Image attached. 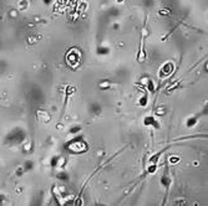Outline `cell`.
Masks as SVG:
<instances>
[{"mask_svg": "<svg viewBox=\"0 0 208 206\" xmlns=\"http://www.w3.org/2000/svg\"><path fill=\"white\" fill-rule=\"evenodd\" d=\"M44 3L46 4V5H49V4H51V3H52V0H44Z\"/></svg>", "mask_w": 208, "mask_h": 206, "instance_id": "obj_14", "label": "cell"}, {"mask_svg": "<svg viewBox=\"0 0 208 206\" xmlns=\"http://www.w3.org/2000/svg\"><path fill=\"white\" fill-rule=\"evenodd\" d=\"M111 86V82L109 81V80H103V81H101L98 83V87H100V89H105V88H109Z\"/></svg>", "mask_w": 208, "mask_h": 206, "instance_id": "obj_9", "label": "cell"}, {"mask_svg": "<svg viewBox=\"0 0 208 206\" xmlns=\"http://www.w3.org/2000/svg\"><path fill=\"white\" fill-rule=\"evenodd\" d=\"M67 61H69V63L70 65H75L79 61V56L75 55V52H71V53H69V56H67Z\"/></svg>", "mask_w": 208, "mask_h": 206, "instance_id": "obj_6", "label": "cell"}, {"mask_svg": "<svg viewBox=\"0 0 208 206\" xmlns=\"http://www.w3.org/2000/svg\"><path fill=\"white\" fill-rule=\"evenodd\" d=\"M171 11H169L168 9H161V10H158V14L160 15H168Z\"/></svg>", "mask_w": 208, "mask_h": 206, "instance_id": "obj_13", "label": "cell"}, {"mask_svg": "<svg viewBox=\"0 0 208 206\" xmlns=\"http://www.w3.org/2000/svg\"><path fill=\"white\" fill-rule=\"evenodd\" d=\"M37 116H39V118L41 119V121H49L50 119L49 114L45 112V111H39V112H37Z\"/></svg>", "mask_w": 208, "mask_h": 206, "instance_id": "obj_10", "label": "cell"}, {"mask_svg": "<svg viewBox=\"0 0 208 206\" xmlns=\"http://www.w3.org/2000/svg\"><path fill=\"white\" fill-rule=\"evenodd\" d=\"M147 59V52H146V48H145V39L141 38V45H140V50L137 52V61L138 62H145Z\"/></svg>", "mask_w": 208, "mask_h": 206, "instance_id": "obj_2", "label": "cell"}, {"mask_svg": "<svg viewBox=\"0 0 208 206\" xmlns=\"http://www.w3.org/2000/svg\"><path fill=\"white\" fill-rule=\"evenodd\" d=\"M147 103H148L147 94H142V96L138 98V101H137V104H138L140 107H146V106H147Z\"/></svg>", "mask_w": 208, "mask_h": 206, "instance_id": "obj_4", "label": "cell"}, {"mask_svg": "<svg viewBox=\"0 0 208 206\" xmlns=\"http://www.w3.org/2000/svg\"><path fill=\"white\" fill-rule=\"evenodd\" d=\"M28 6H29V1H28V0H20L19 4H18V9L21 10V11L26 10Z\"/></svg>", "mask_w": 208, "mask_h": 206, "instance_id": "obj_8", "label": "cell"}, {"mask_svg": "<svg viewBox=\"0 0 208 206\" xmlns=\"http://www.w3.org/2000/svg\"><path fill=\"white\" fill-rule=\"evenodd\" d=\"M180 160H181V158L178 155H172V156H169L168 162L171 164H177V163H180Z\"/></svg>", "mask_w": 208, "mask_h": 206, "instance_id": "obj_12", "label": "cell"}, {"mask_svg": "<svg viewBox=\"0 0 208 206\" xmlns=\"http://www.w3.org/2000/svg\"><path fill=\"white\" fill-rule=\"evenodd\" d=\"M98 55H107L109 53V47H105V46H100L96 51Z\"/></svg>", "mask_w": 208, "mask_h": 206, "instance_id": "obj_11", "label": "cell"}, {"mask_svg": "<svg viewBox=\"0 0 208 206\" xmlns=\"http://www.w3.org/2000/svg\"><path fill=\"white\" fill-rule=\"evenodd\" d=\"M145 126H147V127H153V128H157V129H160V123L156 119V117H153V116H148L145 118Z\"/></svg>", "mask_w": 208, "mask_h": 206, "instance_id": "obj_3", "label": "cell"}, {"mask_svg": "<svg viewBox=\"0 0 208 206\" xmlns=\"http://www.w3.org/2000/svg\"><path fill=\"white\" fill-rule=\"evenodd\" d=\"M197 124V117H191L188 118L186 121V127L187 128H192V127H194Z\"/></svg>", "mask_w": 208, "mask_h": 206, "instance_id": "obj_7", "label": "cell"}, {"mask_svg": "<svg viewBox=\"0 0 208 206\" xmlns=\"http://www.w3.org/2000/svg\"><path fill=\"white\" fill-rule=\"evenodd\" d=\"M157 163H148V166L146 169V171L148 173V174H155V173L157 171Z\"/></svg>", "mask_w": 208, "mask_h": 206, "instance_id": "obj_5", "label": "cell"}, {"mask_svg": "<svg viewBox=\"0 0 208 206\" xmlns=\"http://www.w3.org/2000/svg\"><path fill=\"white\" fill-rule=\"evenodd\" d=\"M123 1H125V0H116V3H117V4H123Z\"/></svg>", "mask_w": 208, "mask_h": 206, "instance_id": "obj_15", "label": "cell"}, {"mask_svg": "<svg viewBox=\"0 0 208 206\" xmlns=\"http://www.w3.org/2000/svg\"><path fill=\"white\" fill-rule=\"evenodd\" d=\"M173 70H174V65H173V62H171V61H168V62L163 63V65H162V67L160 68V72H158L160 78L168 77V76L173 72Z\"/></svg>", "mask_w": 208, "mask_h": 206, "instance_id": "obj_1", "label": "cell"}]
</instances>
